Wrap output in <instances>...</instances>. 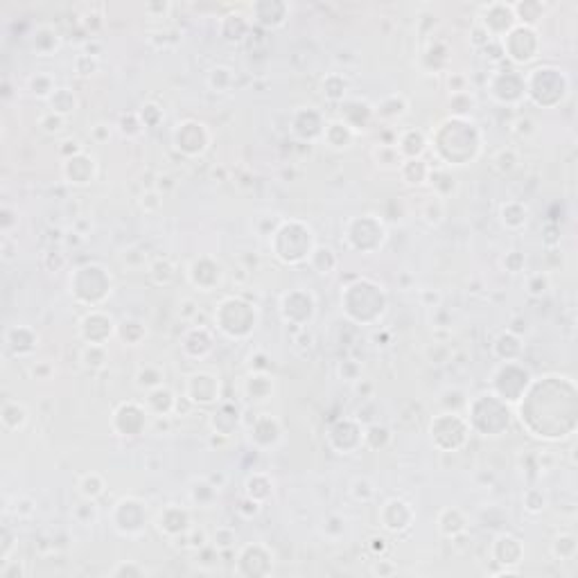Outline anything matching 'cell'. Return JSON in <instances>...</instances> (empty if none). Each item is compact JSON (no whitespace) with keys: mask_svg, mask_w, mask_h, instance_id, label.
Listing matches in <instances>:
<instances>
[{"mask_svg":"<svg viewBox=\"0 0 578 578\" xmlns=\"http://www.w3.org/2000/svg\"><path fill=\"white\" fill-rule=\"evenodd\" d=\"M508 43H520L517 48H511L508 50V57L513 59V62H528V59H533L535 55L526 50V43H537V34L533 32L531 27H515L508 32V36L504 38Z\"/></svg>","mask_w":578,"mask_h":578,"instance_id":"4","label":"cell"},{"mask_svg":"<svg viewBox=\"0 0 578 578\" xmlns=\"http://www.w3.org/2000/svg\"><path fill=\"white\" fill-rule=\"evenodd\" d=\"M80 493L84 499H95V497H100L104 493V479L97 475V472H91V475H86L82 477V482H80Z\"/></svg>","mask_w":578,"mask_h":578,"instance_id":"9","label":"cell"},{"mask_svg":"<svg viewBox=\"0 0 578 578\" xmlns=\"http://www.w3.org/2000/svg\"><path fill=\"white\" fill-rule=\"evenodd\" d=\"M352 136H355V131L350 129V124L346 122H330L326 127V131H323V138L328 140L330 147H337V150H344V147H350V140H352Z\"/></svg>","mask_w":578,"mask_h":578,"instance_id":"6","label":"cell"},{"mask_svg":"<svg viewBox=\"0 0 578 578\" xmlns=\"http://www.w3.org/2000/svg\"><path fill=\"white\" fill-rule=\"evenodd\" d=\"M391 506H393L396 515H393V520H386L384 526L389 528V531H403V528L409 526L411 515H414V513H411L409 504L403 502V499H391Z\"/></svg>","mask_w":578,"mask_h":578,"instance_id":"8","label":"cell"},{"mask_svg":"<svg viewBox=\"0 0 578 578\" xmlns=\"http://www.w3.org/2000/svg\"><path fill=\"white\" fill-rule=\"evenodd\" d=\"M64 122H66V117L59 115V113H55V111H50L48 115L41 117V127H43V131H48V133L62 131V129H64Z\"/></svg>","mask_w":578,"mask_h":578,"instance_id":"11","label":"cell"},{"mask_svg":"<svg viewBox=\"0 0 578 578\" xmlns=\"http://www.w3.org/2000/svg\"><path fill=\"white\" fill-rule=\"evenodd\" d=\"M188 398L197 405H210L219 400V380L210 373H194L188 382Z\"/></svg>","mask_w":578,"mask_h":578,"instance_id":"2","label":"cell"},{"mask_svg":"<svg viewBox=\"0 0 578 578\" xmlns=\"http://www.w3.org/2000/svg\"><path fill=\"white\" fill-rule=\"evenodd\" d=\"M172 506H168L165 511H161L159 515V528H161V533H168V535H185L190 531V517L185 511H181L179 506H176V517H172Z\"/></svg>","mask_w":578,"mask_h":578,"instance_id":"5","label":"cell"},{"mask_svg":"<svg viewBox=\"0 0 578 578\" xmlns=\"http://www.w3.org/2000/svg\"><path fill=\"white\" fill-rule=\"evenodd\" d=\"M210 143V136L205 131V124L201 122H194V120H185L176 127L174 131V145L176 150H181L190 156H197V154H203L205 147Z\"/></svg>","mask_w":578,"mask_h":578,"instance_id":"1","label":"cell"},{"mask_svg":"<svg viewBox=\"0 0 578 578\" xmlns=\"http://www.w3.org/2000/svg\"><path fill=\"white\" fill-rule=\"evenodd\" d=\"M50 106H52L55 113L66 117L71 111H75L77 97H75V93L71 91V88H57V91L52 93V97H50Z\"/></svg>","mask_w":578,"mask_h":578,"instance_id":"7","label":"cell"},{"mask_svg":"<svg viewBox=\"0 0 578 578\" xmlns=\"http://www.w3.org/2000/svg\"><path fill=\"white\" fill-rule=\"evenodd\" d=\"M29 88H32V93L38 97H52V93L57 91L55 82L48 75H34L32 80H29Z\"/></svg>","mask_w":578,"mask_h":578,"instance_id":"10","label":"cell"},{"mask_svg":"<svg viewBox=\"0 0 578 578\" xmlns=\"http://www.w3.org/2000/svg\"><path fill=\"white\" fill-rule=\"evenodd\" d=\"M64 174H66V179L75 185L91 183L95 179V159L84 152L77 156H71V159H66Z\"/></svg>","mask_w":578,"mask_h":578,"instance_id":"3","label":"cell"},{"mask_svg":"<svg viewBox=\"0 0 578 578\" xmlns=\"http://www.w3.org/2000/svg\"><path fill=\"white\" fill-rule=\"evenodd\" d=\"M113 574H143V570H138V567H131V565H120V567H115Z\"/></svg>","mask_w":578,"mask_h":578,"instance_id":"12","label":"cell"}]
</instances>
